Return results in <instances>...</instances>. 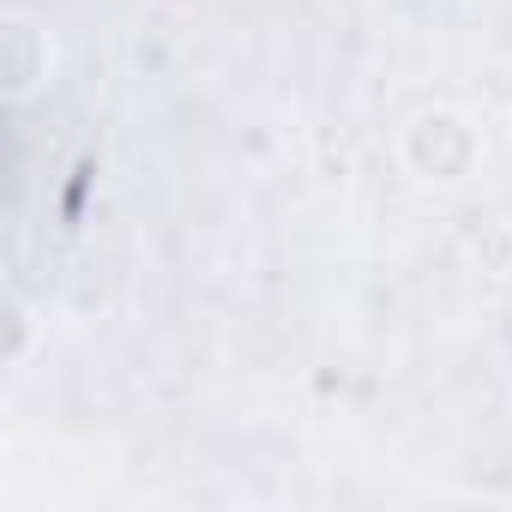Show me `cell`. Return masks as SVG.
<instances>
[{
    "instance_id": "obj_1",
    "label": "cell",
    "mask_w": 512,
    "mask_h": 512,
    "mask_svg": "<svg viewBox=\"0 0 512 512\" xmlns=\"http://www.w3.org/2000/svg\"><path fill=\"white\" fill-rule=\"evenodd\" d=\"M410 163L434 181H452L470 169V127L458 115H422L410 127Z\"/></svg>"
}]
</instances>
